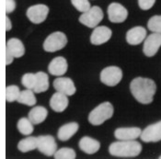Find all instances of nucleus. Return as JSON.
I'll use <instances>...</instances> for the list:
<instances>
[{"label": "nucleus", "instance_id": "nucleus-12", "mask_svg": "<svg viewBox=\"0 0 161 159\" xmlns=\"http://www.w3.org/2000/svg\"><path fill=\"white\" fill-rule=\"evenodd\" d=\"M112 32V30L106 26L96 27L90 36V42L93 45H101L106 43L111 38Z\"/></svg>", "mask_w": 161, "mask_h": 159}, {"label": "nucleus", "instance_id": "nucleus-31", "mask_svg": "<svg viewBox=\"0 0 161 159\" xmlns=\"http://www.w3.org/2000/svg\"><path fill=\"white\" fill-rule=\"evenodd\" d=\"M156 0H138V6L143 10H148L155 5Z\"/></svg>", "mask_w": 161, "mask_h": 159}, {"label": "nucleus", "instance_id": "nucleus-14", "mask_svg": "<svg viewBox=\"0 0 161 159\" xmlns=\"http://www.w3.org/2000/svg\"><path fill=\"white\" fill-rule=\"evenodd\" d=\"M141 129L138 127H125L118 128L114 132V136L120 141H131L136 140L141 135Z\"/></svg>", "mask_w": 161, "mask_h": 159}, {"label": "nucleus", "instance_id": "nucleus-34", "mask_svg": "<svg viewBox=\"0 0 161 159\" xmlns=\"http://www.w3.org/2000/svg\"><path fill=\"white\" fill-rule=\"evenodd\" d=\"M11 29H12V23H11V20H10V19H9V18L7 16V17H6V30H7V31H9Z\"/></svg>", "mask_w": 161, "mask_h": 159}, {"label": "nucleus", "instance_id": "nucleus-5", "mask_svg": "<svg viewBox=\"0 0 161 159\" xmlns=\"http://www.w3.org/2000/svg\"><path fill=\"white\" fill-rule=\"evenodd\" d=\"M103 19V11L98 7H91L87 11L84 12L79 17V22L87 28H96Z\"/></svg>", "mask_w": 161, "mask_h": 159}, {"label": "nucleus", "instance_id": "nucleus-35", "mask_svg": "<svg viewBox=\"0 0 161 159\" xmlns=\"http://www.w3.org/2000/svg\"><path fill=\"white\" fill-rule=\"evenodd\" d=\"M158 158H159V159H161V156H159V157H158Z\"/></svg>", "mask_w": 161, "mask_h": 159}, {"label": "nucleus", "instance_id": "nucleus-29", "mask_svg": "<svg viewBox=\"0 0 161 159\" xmlns=\"http://www.w3.org/2000/svg\"><path fill=\"white\" fill-rule=\"evenodd\" d=\"M21 83L26 88L33 89L36 83V74L31 73L25 74L21 78Z\"/></svg>", "mask_w": 161, "mask_h": 159}, {"label": "nucleus", "instance_id": "nucleus-4", "mask_svg": "<svg viewBox=\"0 0 161 159\" xmlns=\"http://www.w3.org/2000/svg\"><path fill=\"white\" fill-rule=\"evenodd\" d=\"M67 43V38L61 31H56L46 38L43 42V50L48 52H54L65 47Z\"/></svg>", "mask_w": 161, "mask_h": 159}, {"label": "nucleus", "instance_id": "nucleus-17", "mask_svg": "<svg viewBox=\"0 0 161 159\" xmlns=\"http://www.w3.org/2000/svg\"><path fill=\"white\" fill-rule=\"evenodd\" d=\"M68 98L66 95L56 91L50 99V107L55 112H63L68 106Z\"/></svg>", "mask_w": 161, "mask_h": 159}, {"label": "nucleus", "instance_id": "nucleus-3", "mask_svg": "<svg viewBox=\"0 0 161 159\" xmlns=\"http://www.w3.org/2000/svg\"><path fill=\"white\" fill-rule=\"evenodd\" d=\"M113 115V106L110 102H103L96 107L88 115V122L94 126H99Z\"/></svg>", "mask_w": 161, "mask_h": 159}, {"label": "nucleus", "instance_id": "nucleus-28", "mask_svg": "<svg viewBox=\"0 0 161 159\" xmlns=\"http://www.w3.org/2000/svg\"><path fill=\"white\" fill-rule=\"evenodd\" d=\"M149 30L156 33H161V16H154L150 18L147 22Z\"/></svg>", "mask_w": 161, "mask_h": 159}, {"label": "nucleus", "instance_id": "nucleus-18", "mask_svg": "<svg viewBox=\"0 0 161 159\" xmlns=\"http://www.w3.org/2000/svg\"><path fill=\"white\" fill-rule=\"evenodd\" d=\"M79 148L84 153L88 155H93L97 153L100 148V143L96 139H93L89 136H84L79 141Z\"/></svg>", "mask_w": 161, "mask_h": 159}, {"label": "nucleus", "instance_id": "nucleus-26", "mask_svg": "<svg viewBox=\"0 0 161 159\" xmlns=\"http://www.w3.org/2000/svg\"><path fill=\"white\" fill-rule=\"evenodd\" d=\"M53 157L55 159H75L76 157V155L74 149L64 147L56 150V152L53 155Z\"/></svg>", "mask_w": 161, "mask_h": 159}, {"label": "nucleus", "instance_id": "nucleus-1", "mask_svg": "<svg viewBox=\"0 0 161 159\" xmlns=\"http://www.w3.org/2000/svg\"><path fill=\"white\" fill-rule=\"evenodd\" d=\"M130 89L138 102L147 105L152 103L154 99L157 91V85L150 78L136 77L131 82Z\"/></svg>", "mask_w": 161, "mask_h": 159}, {"label": "nucleus", "instance_id": "nucleus-16", "mask_svg": "<svg viewBox=\"0 0 161 159\" xmlns=\"http://www.w3.org/2000/svg\"><path fill=\"white\" fill-rule=\"evenodd\" d=\"M67 67H68V64L65 58H64L62 56H58L51 61L48 66V71L52 75L62 76L63 74L66 73Z\"/></svg>", "mask_w": 161, "mask_h": 159}, {"label": "nucleus", "instance_id": "nucleus-23", "mask_svg": "<svg viewBox=\"0 0 161 159\" xmlns=\"http://www.w3.org/2000/svg\"><path fill=\"white\" fill-rule=\"evenodd\" d=\"M20 104H24L27 106H34L37 102L36 97L34 95V92L32 89H25L23 91H20L19 96L17 100Z\"/></svg>", "mask_w": 161, "mask_h": 159}, {"label": "nucleus", "instance_id": "nucleus-25", "mask_svg": "<svg viewBox=\"0 0 161 159\" xmlns=\"http://www.w3.org/2000/svg\"><path fill=\"white\" fill-rule=\"evenodd\" d=\"M18 130L19 132L23 135H30L34 131L33 123L30 121L28 118H21L18 122Z\"/></svg>", "mask_w": 161, "mask_h": 159}, {"label": "nucleus", "instance_id": "nucleus-9", "mask_svg": "<svg viewBox=\"0 0 161 159\" xmlns=\"http://www.w3.org/2000/svg\"><path fill=\"white\" fill-rule=\"evenodd\" d=\"M108 17L112 23H122L126 20L128 11L120 3H112L108 7Z\"/></svg>", "mask_w": 161, "mask_h": 159}, {"label": "nucleus", "instance_id": "nucleus-10", "mask_svg": "<svg viewBox=\"0 0 161 159\" xmlns=\"http://www.w3.org/2000/svg\"><path fill=\"white\" fill-rule=\"evenodd\" d=\"M161 47V33L153 32L145 39L143 52L147 57L154 56Z\"/></svg>", "mask_w": 161, "mask_h": 159}, {"label": "nucleus", "instance_id": "nucleus-21", "mask_svg": "<svg viewBox=\"0 0 161 159\" xmlns=\"http://www.w3.org/2000/svg\"><path fill=\"white\" fill-rule=\"evenodd\" d=\"M47 116H48V111L42 106L34 107L29 112V119L33 123V125L43 123L47 118Z\"/></svg>", "mask_w": 161, "mask_h": 159}, {"label": "nucleus", "instance_id": "nucleus-22", "mask_svg": "<svg viewBox=\"0 0 161 159\" xmlns=\"http://www.w3.org/2000/svg\"><path fill=\"white\" fill-rule=\"evenodd\" d=\"M36 74V83L32 89L34 93H42L48 90L49 88V76L44 72H38Z\"/></svg>", "mask_w": 161, "mask_h": 159}, {"label": "nucleus", "instance_id": "nucleus-8", "mask_svg": "<svg viewBox=\"0 0 161 159\" xmlns=\"http://www.w3.org/2000/svg\"><path fill=\"white\" fill-rule=\"evenodd\" d=\"M37 149L44 156H52L57 150V144L52 135H41L37 137Z\"/></svg>", "mask_w": 161, "mask_h": 159}, {"label": "nucleus", "instance_id": "nucleus-11", "mask_svg": "<svg viewBox=\"0 0 161 159\" xmlns=\"http://www.w3.org/2000/svg\"><path fill=\"white\" fill-rule=\"evenodd\" d=\"M140 137L145 143H157L161 141V121L147 126L142 131Z\"/></svg>", "mask_w": 161, "mask_h": 159}, {"label": "nucleus", "instance_id": "nucleus-33", "mask_svg": "<svg viewBox=\"0 0 161 159\" xmlns=\"http://www.w3.org/2000/svg\"><path fill=\"white\" fill-rule=\"evenodd\" d=\"M13 60H14V57H13L8 52L6 51V64L7 65H9L10 63H13Z\"/></svg>", "mask_w": 161, "mask_h": 159}, {"label": "nucleus", "instance_id": "nucleus-13", "mask_svg": "<svg viewBox=\"0 0 161 159\" xmlns=\"http://www.w3.org/2000/svg\"><path fill=\"white\" fill-rule=\"evenodd\" d=\"M53 87L56 91L61 92L67 97L73 96L76 89L74 82L69 77H58L53 81Z\"/></svg>", "mask_w": 161, "mask_h": 159}, {"label": "nucleus", "instance_id": "nucleus-7", "mask_svg": "<svg viewBox=\"0 0 161 159\" xmlns=\"http://www.w3.org/2000/svg\"><path fill=\"white\" fill-rule=\"evenodd\" d=\"M49 14V8L44 4H37L31 6L27 10V17L34 24L42 23Z\"/></svg>", "mask_w": 161, "mask_h": 159}, {"label": "nucleus", "instance_id": "nucleus-27", "mask_svg": "<svg viewBox=\"0 0 161 159\" xmlns=\"http://www.w3.org/2000/svg\"><path fill=\"white\" fill-rule=\"evenodd\" d=\"M20 90L18 86H8L6 88V99L8 102H14L17 101L19 96Z\"/></svg>", "mask_w": 161, "mask_h": 159}, {"label": "nucleus", "instance_id": "nucleus-2", "mask_svg": "<svg viewBox=\"0 0 161 159\" xmlns=\"http://www.w3.org/2000/svg\"><path fill=\"white\" fill-rule=\"evenodd\" d=\"M109 152L113 156L132 158L136 157L142 152V145L139 142L131 141H119L112 143L109 147Z\"/></svg>", "mask_w": 161, "mask_h": 159}, {"label": "nucleus", "instance_id": "nucleus-6", "mask_svg": "<svg viewBox=\"0 0 161 159\" xmlns=\"http://www.w3.org/2000/svg\"><path fill=\"white\" fill-rule=\"evenodd\" d=\"M123 78V71L118 66H108L100 73V81L108 86H115Z\"/></svg>", "mask_w": 161, "mask_h": 159}, {"label": "nucleus", "instance_id": "nucleus-24", "mask_svg": "<svg viewBox=\"0 0 161 159\" xmlns=\"http://www.w3.org/2000/svg\"><path fill=\"white\" fill-rule=\"evenodd\" d=\"M18 149L22 153H27L37 149V137L30 136L22 139L18 145Z\"/></svg>", "mask_w": 161, "mask_h": 159}, {"label": "nucleus", "instance_id": "nucleus-30", "mask_svg": "<svg viewBox=\"0 0 161 159\" xmlns=\"http://www.w3.org/2000/svg\"><path fill=\"white\" fill-rule=\"evenodd\" d=\"M71 3L79 12H86L91 8L88 0H71Z\"/></svg>", "mask_w": 161, "mask_h": 159}, {"label": "nucleus", "instance_id": "nucleus-19", "mask_svg": "<svg viewBox=\"0 0 161 159\" xmlns=\"http://www.w3.org/2000/svg\"><path fill=\"white\" fill-rule=\"evenodd\" d=\"M6 51L8 52L14 58L22 57L25 54V47L22 41L17 38H12L7 41Z\"/></svg>", "mask_w": 161, "mask_h": 159}, {"label": "nucleus", "instance_id": "nucleus-20", "mask_svg": "<svg viewBox=\"0 0 161 159\" xmlns=\"http://www.w3.org/2000/svg\"><path fill=\"white\" fill-rule=\"evenodd\" d=\"M79 129V125L76 123H69L60 127L58 130L57 137L60 141L65 142L73 137Z\"/></svg>", "mask_w": 161, "mask_h": 159}, {"label": "nucleus", "instance_id": "nucleus-32", "mask_svg": "<svg viewBox=\"0 0 161 159\" xmlns=\"http://www.w3.org/2000/svg\"><path fill=\"white\" fill-rule=\"evenodd\" d=\"M16 8V2L15 0H6V13L9 14L12 13Z\"/></svg>", "mask_w": 161, "mask_h": 159}, {"label": "nucleus", "instance_id": "nucleus-15", "mask_svg": "<svg viewBox=\"0 0 161 159\" xmlns=\"http://www.w3.org/2000/svg\"><path fill=\"white\" fill-rule=\"evenodd\" d=\"M147 38V30L142 26H137L129 30L126 33V41L130 45H138Z\"/></svg>", "mask_w": 161, "mask_h": 159}]
</instances>
